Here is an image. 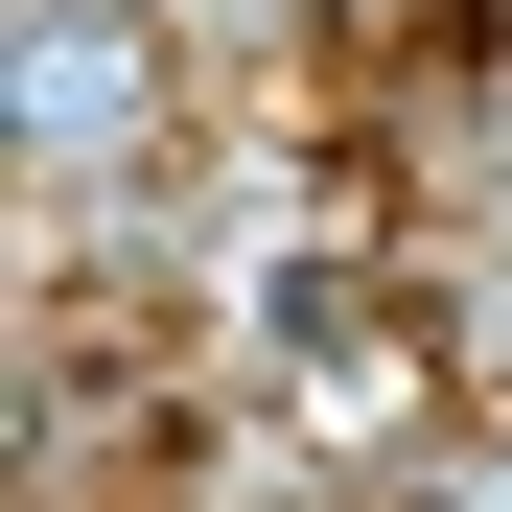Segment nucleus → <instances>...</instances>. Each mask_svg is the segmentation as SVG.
I'll return each mask as SVG.
<instances>
[{
    "instance_id": "f257e3e1",
    "label": "nucleus",
    "mask_w": 512,
    "mask_h": 512,
    "mask_svg": "<svg viewBox=\"0 0 512 512\" xmlns=\"http://www.w3.org/2000/svg\"><path fill=\"white\" fill-rule=\"evenodd\" d=\"M24 117H47V140H117V47H70V24H24Z\"/></svg>"
}]
</instances>
